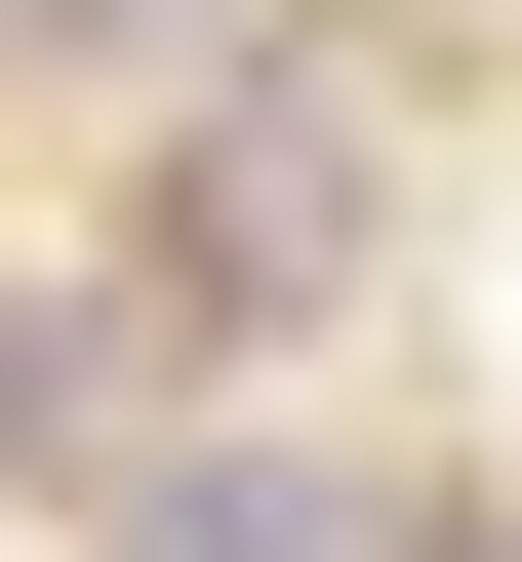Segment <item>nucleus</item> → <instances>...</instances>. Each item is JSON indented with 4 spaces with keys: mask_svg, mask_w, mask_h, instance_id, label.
<instances>
[{
    "mask_svg": "<svg viewBox=\"0 0 522 562\" xmlns=\"http://www.w3.org/2000/svg\"><path fill=\"white\" fill-rule=\"evenodd\" d=\"M322 241H362V121H322V81H201V161H162V322H281Z\"/></svg>",
    "mask_w": 522,
    "mask_h": 562,
    "instance_id": "1",
    "label": "nucleus"
},
{
    "mask_svg": "<svg viewBox=\"0 0 522 562\" xmlns=\"http://www.w3.org/2000/svg\"><path fill=\"white\" fill-rule=\"evenodd\" d=\"M121 562H362V482H322V442H162V482H121Z\"/></svg>",
    "mask_w": 522,
    "mask_h": 562,
    "instance_id": "2",
    "label": "nucleus"
},
{
    "mask_svg": "<svg viewBox=\"0 0 522 562\" xmlns=\"http://www.w3.org/2000/svg\"><path fill=\"white\" fill-rule=\"evenodd\" d=\"M41 442H81V322H41V281H0V482H41Z\"/></svg>",
    "mask_w": 522,
    "mask_h": 562,
    "instance_id": "3",
    "label": "nucleus"
}]
</instances>
